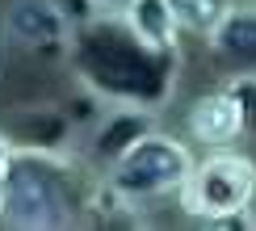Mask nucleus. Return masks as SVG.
<instances>
[{"mask_svg": "<svg viewBox=\"0 0 256 231\" xmlns=\"http://www.w3.org/2000/svg\"><path fill=\"white\" fill-rule=\"evenodd\" d=\"M68 68L80 88L97 92L105 105H143L164 110L172 101L185 50H164L138 38L122 13H101L76 26L68 42Z\"/></svg>", "mask_w": 256, "mask_h": 231, "instance_id": "obj_1", "label": "nucleus"}, {"mask_svg": "<svg viewBox=\"0 0 256 231\" xmlns=\"http://www.w3.org/2000/svg\"><path fill=\"white\" fill-rule=\"evenodd\" d=\"M97 172L84 156L17 147L0 176V227L13 231H72L84 227Z\"/></svg>", "mask_w": 256, "mask_h": 231, "instance_id": "obj_2", "label": "nucleus"}, {"mask_svg": "<svg viewBox=\"0 0 256 231\" xmlns=\"http://www.w3.org/2000/svg\"><path fill=\"white\" fill-rule=\"evenodd\" d=\"M194 164H198L194 147L180 139V134L156 126V130H147L126 156H118V160L105 168L101 181L110 185L114 194H122L126 202H134L143 210V206H152V202H160V198H168V194H180V185L189 181Z\"/></svg>", "mask_w": 256, "mask_h": 231, "instance_id": "obj_3", "label": "nucleus"}, {"mask_svg": "<svg viewBox=\"0 0 256 231\" xmlns=\"http://www.w3.org/2000/svg\"><path fill=\"white\" fill-rule=\"evenodd\" d=\"M176 202H180V214L198 227H206L210 218L256 206V160L240 147H214L194 164Z\"/></svg>", "mask_w": 256, "mask_h": 231, "instance_id": "obj_4", "label": "nucleus"}, {"mask_svg": "<svg viewBox=\"0 0 256 231\" xmlns=\"http://www.w3.org/2000/svg\"><path fill=\"white\" fill-rule=\"evenodd\" d=\"M0 34L13 46L34 50V55H68V42L76 34V21L59 0H8L4 17H0Z\"/></svg>", "mask_w": 256, "mask_h": 231, "instance_id": "obj_5", "label": "nucleus"}, {"mask_svg": "<svg viewBox=\"0 0 256 231\" xmlns=\"http://www.w3.org/2000/svg\"><path fill=\"white\" fill-rule=\"evenodd\" d=\"M185 134H189V143L206 147V152L244 143L248 139V126H244V110H240L236 92L227 84H218V88L194 97L185 110Z\"/></svg>", "mask_w": 256, "mask_h": 231, "instance_id": "obj_6", "label": "nucleus"}, {"mask_svg": "<svg viewBox=\"0 0 256 231\" xmlns=\"http://www.w3.org/2000/svg\"><path fill=\"white\" fill-rule=\"evenodd\" d=\"M147 130H156V110H143V105H105V114L88 126L84 160L97 168V172H105V168L118 160V156L130 152Z\"/></svg>", "mask_w": 256, "mask_h": 231, "instance_id": "obj_7", "label": "nucleus"}, {"mask_svg": "<svg viewBox=\"0 0 256 231\" xmlns=\"http://www.w3.org/2000/svg\"><path fill=\"white\" fill-rule=\"evenodd\" d=\"M206 46L227 76H256V4H236Z\"/></svg>", "mask_w": 256, "mask_h": 231, "instance_id": "obj_8", "label": "nucleus"}, {"mask_svg": "<svg viewBox=\"0 0 256 231\" xmlns=\"http://www.w3.org/2000/svg\"><path fill=\"white\" fill-rule=\"evenodd\" d=\"M4 130L13 134L17 147H38V152H72V134H76V122L63 105H30V110H17L13 118L4 122Z\"/></svg>", "mask_w": 256, "mask_h": 231, "instance_id": "obj_9", "label": "nucleus"}, {"mask_svg": "<svg viewBox=\"0 0 256 231\" xmlns=\"http://www.w3.org/2000/svg\"><path fill=\"white\" fill-rule=\"evenodd\" d=\"M122 17H126V26H130L138 38H147L152 46L185 50V46H180L185 30H180V21H176V13H172L168 0H126V4H122Z\"/></svg>", "mask_w": 256, "mask_h": 231, "instance_id": "obj_10", "label": "nucleus"}, {"mask_svg": "<svg viewBox=\"0 0 256 231\" xmlns=\"http://www.w3.org/2000/svg\"><path fill=\"white\" fill-rule=\"evenodd\" d=\"M168 4H172L180 30L189 38H210L227 21V13L236 8V0H168Z\"/></svg>", "mask_w": 256, "mask_h": 231, "instance_id": "obj_11", "label": "nucleus"}, {"mask_svg": "<svg viewBox=\"0 0 256 231\" xmlns=\"http://www.w3.org/2000/svg\"><path fill=\"white\" fill-rule=\"evenodd\" d=\"M227 88L236 92V101H240V110H244L248 139H256V76H227Z\"/></svg>", "mask_w": 256, "mask_h": 231, "instance_id": "obj_12", "label": "nucleus"}, {"mask_svg": "<svg viewBox=\"0 0 256 231\" xmlns=\"http://www.w3.org/2000/svg\"><path fill=\"white\" fill-rule=\"evenodd\" d=\"M13 152H17V143H13V134L0 126V176H4V168H8V160H13Z\"/></svg>", "mask_w": 256, "mask_h": 231, "instance_id": "obj_13", "label": "nucleus"}, {"mask_svg": "<svg viewBox=\"0 0 256 231\" xmlns=\"http://www.w3.org/2000/svg\"><path fill=\"white\" fill-rule=\"evenodd\" d=\"M92 4H97L101 13H122V4H126V0H92Z\"/></svg>", "mask_w": 256, "mask_h": 231, "instance_id": "obj_14", "label": "nucleus"}, {"mask_svg": "<svg viewBox=\"0 0 256 231\" xmlns=\"http://www.w3.org/2000/svg\"><path fill=\"white\" fill-rule=\"evenodd\" d=\"M0 38H4V34H0Z\"/></svg>", "mask_w": 256, "mask_h": 231, "instance_id": "obj_15", "label": "nucleus"}]
</instances>
